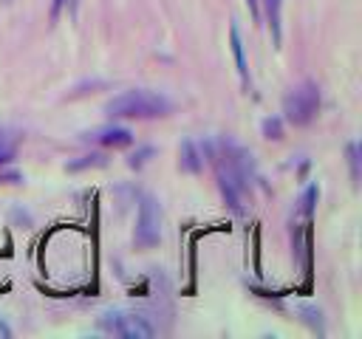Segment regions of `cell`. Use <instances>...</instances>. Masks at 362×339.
<instances>
[{"label":"cell","instance_id":"ffe728a7","mask_svg":"<svg viewBox=\"0 0 362 339\" xmlns=\"http://www.w3.org/2000/svg\"><path fill=\"white\" fill-rule=\"evenodd\" d=\"M3 138H6V136H3V130H0V141H3Z\"/></svg>","mask_w":362,"mask_h":339},{"label":"cell","instance_id":"ac0fdd59","mask_svg":"<svg viewBox=\"0 0 362 339\" xmlns=\"http://www.w3.org/2000/svg\"><path fill=\"white\" fill-rule=\"evenodd\" d=\"M249 3V8H252V17H255V23H260V11H257V0H246Z\"/></svg>","mask_w":362,"mask_h":339},{"label":"cell","instance_id":"8992f818","mask_svg":"<svg viewBox=\"0 0 362 339\" xmlns=\"http://www.w3.org/2000/svg\"><path fill=\"white\" fill-rule=\"evenodd\" d=\"M263 11H266V25L272 31V42L280 48V42H283V0H263Z\"/></svg>","mask_w":362,"mask_h":339},{"label":"cell","instance_id":"e0dca14e","mask_svg":"<svg viewBox=\"0 0 362 339\" xmlns=\"http://www.w3.org/2000/svg\"><path fill=\"white\" fill-rule=\"evenodd\" d=\"M68 0H51V20H57L59 17V11H62V6H65Z\"/></svg>","mask_w":362,"mask_h":339},{"label":"cell","instance_id":"52a82bcc","mask_svg":"<svg viewBox=\"0 0 362 339\" xmlns=\"http://www.w3.org/2000/svg\"><path fill=\"white\" fill-rule=\"evenodd\" d=\"M229 42H232V56H235V65H238L240 82H243V88H249V65H246V56H243V40H240L238 25H232V28H229Z\"/></svg>","mask_w":362,"mask_h":339},{"label":"cell","instance_id":"7c38bea8","mask_svg":"<svg viewBox=\"0 0 362 339\" xmlns=\"http://www.w3.org/2000/svg\"><path fill=\"white\" fill-rule=\"evenodd\" d=\"M260 130H263V136L266 138H283V121L277 119V116H272V119H263V124H260Z\"/></svg>","mask_w":362,"mask_h":339},{"label":"cell","instance_id":"7a4b0ae2","mask_svg":"<svg viewBox=\"0 0 362 339\" xmlns=\"http://www.w3.org/2000/svg\"><path fill=\"white\" fill-rule=\"evenodd\" d=\"M283 113L286 121L294 127L311 124L320 113V88L314 82H300L297 88H291L283 99Z\"/></svg>","mask_w":362,"mask_h":339},{"label":"cell","instance_id":"8fae6325","mask_svg":"<svg viewBox=\"0 0 362 339\" xmlns=\"http://www.w3.org/2000/svg\"><path fill=\"white\" fill-rule=\"evenodd\" d=\"M105 164H107V158H105L102 153H90V155H82V158L71 161V164H68V170H71V172H76V170H88V167H105Z\"/></svg>","mask_w":362,"mask_h":339},{"label":"cell","instance_id":"9a60e30c","mask_svg":"<svg viewBox=\"0 0 362 339\" xmlns=\"http://www.w3.org/2000/svg\"><path fill=\"white\" fill-rule=\"evenodd\" d=\"M11 158H14V147H8V144H3V141H0V167H3V164H8Z\"/></svg>","mask_w":362,"mask_h":339},{"label":"cell","instance_id":"4fadbf2b","mask_svg":"<svg viewBox=\"0 0 362 339\" xmlns=\"http://www.w3.org/2000/svg\"><path fill=\"white\" fill-rule=\"evenodd\" d=\"M156 153V147H150V144H144V147H139L136 153H130V158H127V167H133V170H139V167H144L147 164V158Z\"/></svg>","mask_w":362,"mask_h":339},{"label":"cell","instance_id":"9c48e42d","mask_svg":"<svg viewBox=\"0 0 362 339\" xmlns=\"http://www.w3.org/2000/svg\"><path fill=\"white\" fill-rule=\"evenodd\" d=\"M297 311H300L303 322H305V325H308L311 331H317L320 336L325 333V325H322V314H320V308H314V305H300Z\"/></svg>","mask_w":362,"mask_h":339},{"label":"cell","instance_id":"277c9868","mask_svg":"<svg viewBox=\"0 0 362 339\" xmlns=\"http://www.w3.org/2000/svg\"><path fill=\"white\" fill-rule=\"evenodd\" d=\"M161 240V206L156 203V198L144 195L141 206H139V223H136V243L141 249H150Z\"/></svg>","mask_w":362,"mask_h":339},{"label":"cell","instance_id":"d6986e66","mask_svg":"<svg viewBox=\"0 0 362 339\" xmlns=\"http://www.w3.org/2000/svg\"><path fill=\"white\" fill-rule=\"evenodd\" d=\"M8 336H11V328L6 322H0V339H8Z\"/></svg>","mask_w":362,"mask_h":339},{"label":"cell","instance_id":"30bf717a","mask_svg":"<svg viewBox=\"0 0 362 339\" xmlns=\"http://www.w3.org/2000/svg\"><path fill=\"white\" fill-rule=\"evenodd\" d=\"M317 198H320L317 184H308V186H305V192H303V198H300V215H303L305 220H311L314 206H317Z\"/></svg>","mask_w":362,"mask_h":339},{"label":"cell","instance_id":"5b68a950","mask_svg":"<svg viewBox=\"0 0 362 339\" xmlns=\"http://www.w3.org/2000/svg\"><path fill=\"white\" fill-rule=\"evenodd\" d=\"M90 141L102 144V147H130L133 144V133L127 127H119V124H107V127H99L93 133H88Z\"/></svg>","mask_w":362,"mask_h":339},{"label":"cell","instance_id":"5bb4252c","mask_svg":"<svg viewBox=\"0 0 362 339\" xmlns=\"http://www.w3.org/2000/svg\"><path fill=\"white\" fill-rule=\"evenodd\" d=\"M348 164H351L354 184H359V144L356 141H348Z\"/></svg>","mask_w":362,"mask_h":339},{"label":"cell","instance_id":"2e32d148","mask_svg":"<svg viewBox=\"0 0 362 339\" xmlns=\"http://www.w3.org/2000/svg\"><path fill=\"white\" fill-rule=\"evenodd\" d=\"M20 181V172H0V184H17Z\"/></svg>","mask_w":362,"mask_h":339},{"label":"cell","instance_id":"3957f363","mask_svg":"<svg viewBox=\"0 0 362 339\" xmlns=\"http://www.w3.org/2000/svg\"><path fill=\"white\" fill-rule=\"evenodd\" d=\"M99 328L107 331V333H116V336H124V339H150L156 333V328L141 316V314H133V311H105L99 316Z\"/></svg>","mask_w":362,"mask_h":339},{"label":"cell","instance_id":"ba28073f","mask_svg":"<svg viewBox=\"0 0 362 339\" xmlns=\"http://www.w3.org/2000/svg\"><path fill=\"white\" fill-rule=\"evenodd\" d=\"M181 170L184 172H201V167H204V161H201V153H198V147H195V141H189V138H184L181 141Z\"/></svg>","mask_w":362,"mask_h":339},{"label":"cell","instance_id":"6da1fadb","mask_svg":"<svg viewBox=\"0 0 362 339\" xmlns=\"http://www.w3.org/2000/svg\"><path fill=\"white\" fill-rule=\"evenodd\" d=\"M170 110H173V99L144 88L124 90L105 105V113L113 119H158V116H167Z\"/></svg>","mask_w":362,"mask_h":339}]
</instances>
